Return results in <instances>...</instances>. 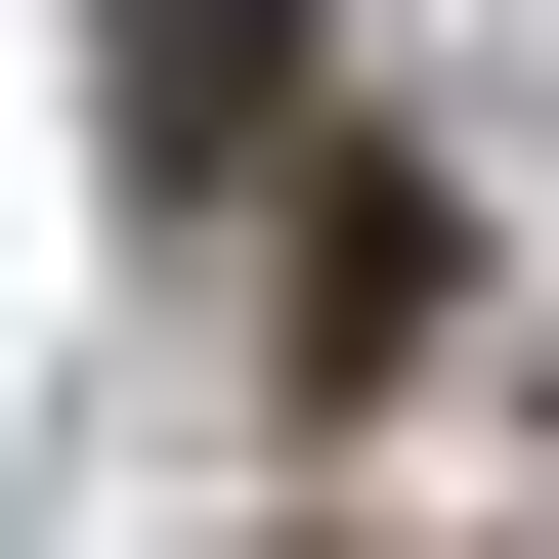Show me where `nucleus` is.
<instances>
[{
    "label": "nucleus",
    "mask_w": 559,
    "mask_h": 559,
    "mask_svg": "<svg viewBox=\"0 0 559 559\" xmlns=\"http://www.w3.org/2000/svg\"><path fill=\"white\" fill-rule=\"evenodd\" d=\"M130 44V173H259V86H301V0H86Z\"/></svg>",
    "instance_id": "nucleus-1"
}]
</instances>
